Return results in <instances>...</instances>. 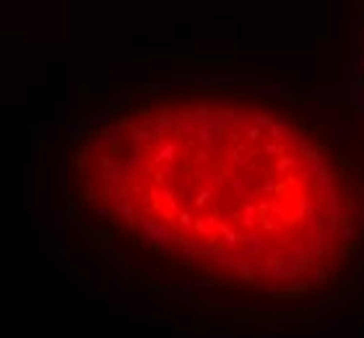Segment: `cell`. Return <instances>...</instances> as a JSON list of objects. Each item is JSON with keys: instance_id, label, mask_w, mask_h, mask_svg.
I'll return each mask as SVG.
<instances>
[{"instance_id": "obj_2", "label": "cell", "mask_w": 364, "mask_h": 338, "mask_svg": "<svg viewBox=\"0 0 364 338\" xmlns=\"http://www.w3.org/2000/svg\"><path fill=\"white\" fill-rule=\"evenodd\" d=\"M359 55H362V73H359V78H362V94H359V96L364 99V50L359 52Z\"/></svg>"}, {"instance_id": "obj_1", "label": "cell", "mask_w": 364, "mask_h": 338, "mask_svg": "<svg viewBox=\"0 0 364 338\" xmlns=\"http://www.w3.org/2000/svg\"><path fill=\"white\" fill-rule=\"evenodd\" d=\"M71 159L91 221L180 289L315 310L362 276V161L286 96L203 84L130 96Z\"/></svg>"}]
</instances>
